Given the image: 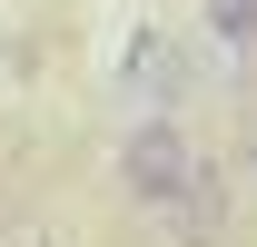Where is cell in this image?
Masks as SVG:
<instances>
[{"label": "cell", "instance_id": "cell-3", "mask_svg": "<svg viewBox=\"0 0 257 247\" xmlns=\"http://www.w3.org/2000/svg\"><path fill=\"white\" fill-rule=\"evenodd\" d=\"M128 79H139V89H168V99H178V79H188V69H178V50H168L159 30H139V50H128Z\"/></svg>", "mask_w": 257, "mask_h": 247}, {"label": "cell", "instance_id": "cell-4", "mask_svg": "<svg viewBox=\"0 0 257 247\" xmlns=\"http://www.w3.org/2000/svg\"><path fill=\"white\" fill-rule=\"evenodd\" d=\"M208 30H218L237 60H257V0H208Z\"/></svg>", "mask_w": 257, "mask_h": 247}, {"label": "cell", "instance_id": "cell-5", "mask_svg": "<svg viewBox=\"0 0 257 247\" xmlns=\"http://www.w3.org/2000/svg\"><path fill=\"white\" fill-rule=\"evenodd\" d=\"M0 247H60L50 217H0Z\"/></svg>", "mask_w": 257, "mask_h": 247}, {"label": "cell", "instance_id": "cell-6", "mask_svg": "<svg viewBox=\"0 0 257 247\" xmlns=\"http://www.w3.org/2000/svg\"><path fill=\"white\" fill-rule=\"evenodd\" d=\"M247 188H257V139H247Z\"/></svg>", "mask_w": 257, "mask_h": 247}, {"label": "cell", "instance_id": "cell-2", "mask_svg": "<svg viewBox=\"0 0 257 247\" xmlns=\"http://www.w3.org/2000/svg\"><path fill=\"white\" fill-rule=\"evenodd\" d=\"M227 208H237L227 178H218V168H198V178L159 208V227H168V247H218V237H227Z\"/></svg>", "mask_w": 257, "mask_h": 247}, {"label": "cell", "instance_id": "cell-1", "mask_svg": "<svg viewBox=\"0 0 257 247\" xmlns=\"http://www.w3.org/2000/svg\"><path fill=\"white\" fill-rule=\"evenodd\" d=\"M198 168H208V158H198V139H188L178 119H139V129H128V149H119V188H128L149 217H159Z\"/></svg>", "mask_w": 257, "mask_h": 247}]
</instances>
